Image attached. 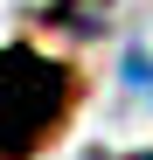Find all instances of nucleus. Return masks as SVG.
<instances>
[{
    "label": "nucleus",
    "mask_w": 153,
    "mask_h": 160,
    "mask_svg": "<svg viewBox=\"0 0 153 160\" xmlns=\"http://www.w3.org/2000/svg\"><path fill=\"white\" fill-rule=\"evenodd\" d=\"M118 160H153V146H146V153H118Z\"/></svg>",
    "instance_id": "20e7f679"
},
{
    "label": "nucleus",
    "mask_w": 153,
    "mask_h": 160,
    "mask_svg": "<svg viewBox=\"0 0 153 160\" xmlns=\"http://www.w3.org/2000/svg\"><path fill=\"white\" fill-rule=\"evenodd\" d=\"M118 77H125V91H132V98L153 104V56H146V49H125V70H118Z\"/></svg>",
    "instance_id": "7ed1b4c3"
},
{
    "label": "nucleus",
    "mask_w": 153,
    "mask_h": 160,
    "mask_svg": "<svg viewBox=\"0 0 153 160\" xmlns=\"http://www.w3.org/2000/svg\"><path fill=\"white\" fill-rule=\"evenodd\" d=\"M42 21H49V28H70V35H97L111 21V0H49Z\"/></svg>",
    "instance_id": "f03ea898"
},
{
    "label": "nucleus",
    "mask_w": 153,
    "mask_h": 160,
    "mask_svg": "<svg viewBox=\"0 0 153 160\" xmlns=\"http://www.w3.org/2000/svg\"><path fill=\"white\" fill-rule=\"evenodd\" d=\"M76 104V77L63 63L35 56L28 42L0 49V160H28L63 132Z\"/></svg>",
    "instance_id": "f257e3e1"
}]
</instances>
